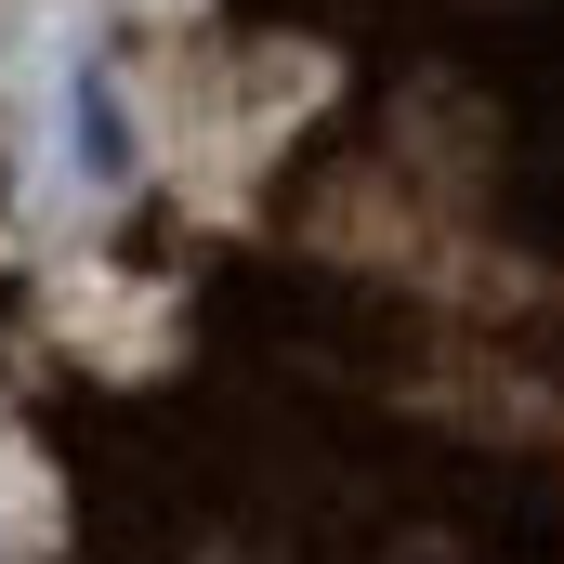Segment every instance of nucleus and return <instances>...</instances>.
<instances>
[{"mask_svg": "<svg viewBox=\"0 0 564 564\" xmlns=\"http://www.w3.org/2000/svg\"><path fill=\"white\" fill-rule=\"evenodd\" d=\"M79 171H93V184L132 171V132H119V93H106V79H79Z\"/></svg>", "mask_w": 564, "mask_h": 564, "instance_id": "f257e3e1", "label": "nucleus"}]
</instances>
